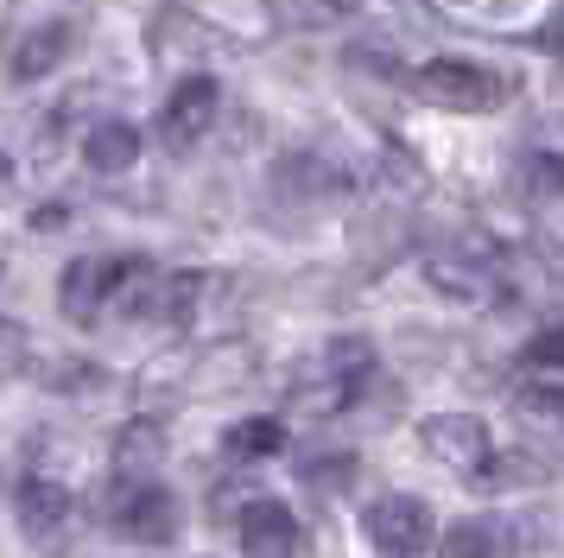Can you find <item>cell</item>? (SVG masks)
<instances>
[{
	"label": "cell",
	"instance_id": "5",
	"mask_svg": "<svg viewBox=\"0 0 564 558\" xmlns=\"http://www.w3.org/2000/svg\"><path fill=\"white\" fill-rule=\"evenodd\" d=\"M216 101H223L216 76H184L178 89H172V101H165V115H159V133H165L172 147H191V140H204L209 121H216Z\"/></svg>",
	"mask_w": 564,
	"mask_h": 558
},
{
	"label": "cell",
	"instance_id": "3",
	"mask_svg": "<svg viewBox=\"0 0 564 558\" xmlns=\"http://www.w3.org/2000/svg\"><path fill=\"white\" fill-rule=\"evenodd\" d=\"M140 273H147V260H128V254H89V260H70V267H64V318L89 324V318Z\"/></svg>",
	"mask_w": 564,
	"mask_h": 558
},
{
	"label": "cell",
	"instance_id": "10",
	"mask_svg": "<svg viewBox=\"0 0 564 558\" xmlns=\"http://www.w3.org/2000/svg\"><path fill=\"white\" fill-rule=\"evenodd\" d=\"M64 51H70V25H39L26 45H20V57H13V76H20V83H32V76L52 71Z\"/></svg>",
	"mask_w": 564,
	"mask_h": 558
},
{
	"label": "cell",
	"instance_id": "11",
	"mask_svg": "<svg viewBox=\"0 0 564 558\" xmlns=\"http://www.w3.org/2000/svg\"><path fill=\"white\" fill-rule=\"evenodd\" d=\"M223 444H229V457H273L285 444V426L280 419H241Z\"/></svg>",
	"mask_w": 564,
	"mask_h": 558
},
{
	"label": "cell",
	"instance_id": "8",
	"mask_svg": "<svg viewBox=\"0 0 564 558\" xmlns=\"http://www.w3.org/2000/svg\"><path fill=\"white\" fill-rule=\"evenodd\" d=\"M70 489L52 476H26L20 482V527L32 533V539H57L64 533V521H70Z\"/></svg>",
	"mask_w": 564,
	"mask_h": 558
},
{
	"label": "cell",
	"instance_id": "1",
	"mask_svg": "<svg viewBox=\"0 0 564 558\" xmlns=\"http://www.w3.org/2000/svg\"><path fill=\"white\" fill-rule=\"evenodd\" d=\"M412 83H419V96L425 101L457 108V115H488V108L508 101V83H501L495 71H482V64H469V57H432Z\"/></svg>",
	"mask_w": 564,
	"mask_h": 558
},
{
	"label": "cell",
	"instance_id": "4",
	"mask_svg": "<svg viewBox=\"0 0 564 558\" xmlns=\"http://www.w3.org/2000/svg\"><path fill=\"white\" fill-rule=\"evenodd\" d=\"M419 438H425L432 457L437 463H451V470H482L488 457H495L488 426L476 419V412H432V419L419 426Z\"/></svg>",
	"mask_w": 564,
	"mask_h": 558
},
{
	"label": "cell",
	"instance_id": "7",
	"mask_svg": "<svg viewBox=\"0 0 564 558\" xmlns=\"http://www.w3.org/2000/svg\"><path fill=\"white\" fill-rule=\"evenodd\" d=\"M115 527L140 533V539H172V527H178V507H172V495H165L159 482H140V489H128V495L115 502Z\"/></svg>",
	"mask_w": 564,
	"mask_h": 558
},
{
	"label": "cell",
	"instance_id": "9",
	"mask_svg": "<svg viewBox=\"0 0 564 558\" xmlns=\"http://www.w3.org/2000/svg\"><path fill=\"white\" fill-rule=\"evenodd\" d=\"M83 159H89V172H128L133 159H140V127L102 121L89 140H83Z\"/></svg>",
	"mask_w": 564,
	"mask_h": 558
},
{
	"label": "cell",
	"instance_id": "15",
	"mask_svg": "<svg viewBox=\"0 0 564 558\" xmlns=\"http://www.w3.org/2000/svg\"><path fill=\"white\" fill-rule=\"evenodd\" d=\"M0 184H7V159H0Z\"/></svg>",
	"mask_w": 564,
	"mask_h": 558
},
{
	"label": "cell",
	"instance_id": "6",
	"mask_svg": "<svg viewBox=\"0 0 564 558\" xmlns=\"http://www.w3.org/2000/svg\"><path fill=\"white\" fill-rule=\"evenodd\" d=\"M241 552L248 558H292L299 552V514L273 495L241 507Z\"/></svg>",
	"mask_w": 564,
	"mask_h": 558
},
{
	"label": "cell",
	"instance_id": "14",
	"mask_svg": "<svg viewBox=\"0 0 564 558\" xmlns=\"http://www.w3.org/2000/svg\"><path fill=\"white\" fill-rule=\"evenodd\" d=\"M527 362L533 368H564V330H539L533 343H527Z\"/></svg>",
	"mask_w": 564,
	"mask_h": 558
},
{
	"label": "cell",
	"instance_id": "12",
	"mask_svg": "<svg viewBox=\"0 0 564 558\" xmlns=\"http://www.w3.org/2000/svg\"><path fill=\"white\" fill-rule=\"evenodd\" d=\"M437 558H501V546H495V527H488V521H457V527L444 533Z\"/></svg>",
	"mask_w": 564,
	"mask_h": 558
},
{
	"label": "cell",
	"instance_id": "13",
	"mask_svg": "<svg viewBox=\"0 0 564 558\" xmlns=\"http://www.w3.org/2000/svg\"><path fill=\"white\" fill-rule=\"evenodd\" d=\"M527 191L533 197H564V152H533L527 159Z\"/></svg>",
	"mask_w": 564,
	"mask_h": 558
},
{
	"label": "cell",
	"instance_id": "2",
	"mask_svg": "<svg viewBox=\"0 0 564 558\" xmlns=\"http://www.w3.org/2000/svg\"><path fill=\"white\" fill-rule=\"evenodd\" d=\"M361 527H368V546L387 558H419L437 546V521L419 495H381V502L361 514Z\"/></svg>",
	"mask_w": 564,
	"mask_h": 558
}]
</instances>
